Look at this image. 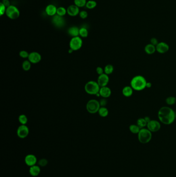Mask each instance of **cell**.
<instances>
[{"mask_svg": "<svg viewBox=\"0 0 176 177\" xmlns=\"http://www.w3.org/2000/svg\"><path fill=\"white\" fill-rule=\"evenodd\" d=\"M29 129L26 125H21L17 129V135L20 138H25L29 135Z\"/></svg>", "mask_w": 176, "mask_h": 177, "instance_id": "cell-9", "label": "cell"}, {"mask_svg": "<svg viewBox=\"0 0 176 177\" xmlns=\"http://www.w3.org/2000/svg\"><path fill=\"white\" fill-rule=\"evenodd\" d=\"M28 59L31 63L37 64L41 61V56L38 52H32L29 54Z\"/></svg>", "mask_w": 176, "mask_h": 177, "instance_id": "cell-14", "label": "cell"}, {"mask_svg": "<svg viewBox=\"0 0 176 177\" xmlns=\"http://www.w3.org/2000/svg\"><path fill=\"white\" fill-rule=\"evenodd\" d=\"M161 127V123L159 121L155 120H151L147 123V128L152 133L159 131Z\"/></svg>", "mask_w": 176, "mask_h": 177, "instance_id": "cell-8", "label": "cell"}, {"mask_svg": "<svg viewBox=\"0 0 176 177\" xmlns=\"http://www.w3.org/2000/svg\"><path fill=\"white\" fill-rule=\"evenodd\" d=\"M99 103L101 107H105V106H106V105L107 104V101L105 98H103L102 99L100 100Z\"/></svg>", "mask_w": 176, "mask_h": 177, "instance_id": "cell-37", "label": "cell"}, {"mask_svg": "<svg viewBox=\"0 0 176 177\" xmlns=\"http://www.w3.org/2000/svg\"><path fill=\"white\" fill-rule=\"evenodd\" d=\"M7 8L5 6V5L1 2L0 3V15L1 16H2L3 15H4L6 13Z\"/></svg>", "mask_w": 176, "mask_h": 177, "instance_id": "cell-33", "label": "cell"}, {"mask_svg": "<svg viewBox=\"0 0 176 177\" xmlns=\"http://www.w3.org/2000/svg\"><path fill=\"white\" fill-rule=\"evenodd\" d=\"M18 120H19L20 123L22 125H26V124L27 123V121H28L27 118L25 114L20 115Z\"/></svg>", "mask_w": 176, "mask_h": 177, "instance_id": "cell-32", "label": "cell"}, {"mask_svg": "<svg viewBox=\"0 0 176 177\" xmlns=\"http://www.w3.org/2000/svg\"><path fill=\"white\" fill-rule=\"evenodd\" d=\"M98 112L100 115V116L103 117V118L108 116L109 114V110L106 107H100Z\"/></svg>", "mask_w": 176, "mask_h": 177, "instance_id": "cell-23", "label": "cell"}, {"mask_svg": "<svg viewBox=\"0 0 176 177\" xmlns=\"http://www.w3.org/2000/svg\"><path fill=\"white\" fill-rule=\"evenodd\" d=\"M169 46L165 42H159L156 46V51L160 54H165L168 51Z\"/></svg>", "mask_w": 176, "mask_h": 177, "instance_id": "cell-13", "label": "cell"}, {"mask_svg": "<svg viewBox=\"0 0 176 177\" xmlns=\"http://www.w3.org/2000/svg\"><path fill=\"white\" fill-rule=\"evenodd\" d=\"M166 103L169 106H171L176 104V98L174 96H169L166 99Z\"/></svg>", "mask_w": 176, "mask_h": 177, "instance_id": "cell-31", "label": "cell"}, {"mask_svg": "<svg viewBox=\"0 0 176 177\" xmlns=\"http://www.w3.org/2000/svg\"><path fill=\"white\" fill-rule=\"evenodd\" d=\"M41 172V169L39 166L38 165H34L29 168V174L33 177H37L38 176Z\"/></svg>", "mask_w": 176, "mask_h": 177, "instance_id": "cell-18", "label": "cell"}, {"mask_svg": "<svg viewBox=\"0 0 176 177\" xmlns=\"http://www.w3.org/2000/svg\"><path fill=\"white\" fill-rule=\"evenodd\" d=\"M133 91L132 87L131 86H125L122 90V93L124 96L126 97H131L133 95Z\"/></svg>", "mask_w": 176, "mask_h": 177, "instance_id": "cell-19", "label": "cell"}, {"mask_svg": "<svg viewBox=\"0 0 176 177\" xmlns=\"http://www.w3.org/2000/svg\"><path fill=\"white\" fill-rule=\"evenodd\" d=\"M48 161L46 159H42L41 160H39V165L41 166H45L47 164Z\"/></svg>", "mask_w": 176, "mask_h": 177, "instance_id": "cell-38", "label": "cell"}, {"mask_svg": "<svg viewBox=\"0 0 176 177\" xmlns=\"http://www.w3.org/2000/svg\"><path fill=\"white\" fill-rule=\"evenodd\" d=\"M79 35L83 38H86L88 35V31L87 29L84 27H82L80 29Z\"/></svg>", "mask_w": 176, "mask_h": 177, "instance_id": "cell-28", "label": "cell"}, {"mask_svg": "<svg viewBox=\"0 0 176 177\" xmlns=\"http://www.w3.org/2000/svg\"><path fill=\"white\" fill-rule=\"evenodd\" d=\"M75 5L79 8H82L86 6L87 1L86 0H74Z\"/></svg>", "mask_w": 176, "mask_h": 177, "instance_id": "cell-29", "label": "cell"}, {"mask_svg": "<svg viewBox=\"0 0 176 177\" xmlns=\"http://www.w3.org/2000/svg\"><path fill=\"white\" fill-rule=\"evenodd\" d=\"M136 124L140 127V129H143V128H145L146 127H147V122L145 120L144 118H140L137 120V124Z\"/></svg>", "mask_w": 176, "mask_h": 177, "instance_id": "cell-24", "label": "cell"}, {"mask_svg": "<svg viewBox=\"0 0 176 177\" xmlns=\"http://www.w3.org/2000/svg\"><path fill=\"white\" fill-rule=\"evenodd\" d=\"M53 24L58 28H63L65 24V20L64 17L56 15L53 16L52 19Z\"/></svg>", "mask_w": 176, "mask_h": 177, "instance_id": "cell-10", "label": "cell"}, {"mask_svg": "<svg viewBox=\"0 0 176 177\" xmlns=\"http://www.w3.org/2000/svg\"><path fill=\"white\" fill-rule=\"evenodd\" d=\"M24 161L27 166H29V167L36 164L37 162V159L36 156L34 154H29L27 155L24 158Z\"/></svg>", "mask_w": 176, "mask_h": 177, "instance_id": "cell-12", "label": "cell"}, {"mask_svg": "<svg viewBox=\"0 0 176 177\" xmlns=\"http://www.w3.org/2000/svg\"><path fill=\"white\" fill-rule=\"evenodd\" d=\"M83 45V41L79 37H74L71 39L69 43L70 48L73 51H77L79 50Z\"/></svg>", "mask_w": 176, "mask_h": 177, "instance_id": "cell-7", "label": "cell"}, {"mask_svg": "<svg viewBox=\"0 0 176 177\" xmlns=\"http://www.w3.org/2000/svg\"><path fill=\"white\" fill-rule=\"evenodd\" d=\"M114 70V68L113 66L111 65V64H108L105 66V67L104 68V72L105 74H106V75H110L111 74L113 73Z\"/></svg>", "mask_w": 176, "mask_h": 177, "instance_id": "cell-25", "label": "cell"}, {"mask_svg": "<svg viewBox=\"0 0 176 177\" xmlns=\"http://www.w3.org/2000/svg\"><path fill=\"white\" fill-rule=\"evenodd\" d=\"M29 54L27 51L25 50H22V51H20L19 56H21L22 58H28Z\"/></svg>", "mask_w": 176, "mask_h": 177, "instance_id": "cell-34", "label": "cell"}, {"mask_svg": "<svg viewBox=\"0 0 176 177\" xmlns=\"http://www.w3.org/2000/svg\"><path fill=\"white\" fill-rule=\"evenodd\" d=\"M140 129L137 124H131L129 126V130L132 133L134 134H138Z\"/></svg>", "mask_w": 176, "mask_h": 177, "instance_id": "cell-22", "label": "cell"}, {"mask_svg": "<svg viewBox=\"0 0 176 177\" xmlns=\"http://www.w3.org/2000/svg\"><path fill=\"white\" fill-rule=\"evenodd\" d=\"M109 80L110 78L109 76L104 73L101 75H99L97 79V83H98L100 87H103L107 86V85L109 83Z\"/></svg>", "mask_w": 176, "mask_h": 177, "instance_id": "cell-11", "label": "cell"}, {"mask_svg": "<svg viewBox=\"0 0 176 177\" xmlns=\"http://www.w3.org/2000/svg\"><path fill=\"white\" fill-rule=\"evenodd\" d=\"M96 72L99 75H101L104 74V70L101 67H98L96 69Z\"/></svg>", "mask_w": 176, "mask_h": 177, "instance_id": "cell-39", "label": "cell"}, {"mask_svg": "<svg viewBox=\"0 0 176 177\" xmlns=\"http://www.w3.org/2000/svg\"><path fill=\"white\" fill-rule=\"evenodd\" d=\"M151 86H152L151 83L147 81V84H146V87L147 88H150V87H151Z\"/></svg>", "mask_w": 176, "mask_h": 177, "instance_id": "cell-41", "label": "cell"}, {"mask_svg": "<svg viewBox=\"0 0 176 177\" xmlns=\"http://www.w3.org/2000/svg\"><path fill=\"white\" fill-rule=\"evenodd\" d=\"M97 2L95 1L94 0H89L88 1H87L86 7L89 10H92L97 6Z\"/></svg>", "mask_w": 176, "mask_h": 177, "instance_id": "cell-26", "label": "cell"}, {"mask_svg": "<svg viewBox=\"0 0 176 177\" xmlns=\"http://www.w3.org/2000/svg\"><path fill=\"white\" fill-rule=\"evenodd\" d=\"M5 14L10 19L12 20L17 19L20 15L19 10L14 5H10L7 8Z\"/></svg>", "mask_w": 176, "mask_h": 177, "instance_id": "cell-6", "label": "cell"}, {"mask_svg": "<svg viewBox=\"0 0 176 177\" xmlns=\"http://www.w3.org/2000/svg\"><path fill=\"white\" fill-rule=\"evenodd\" d=\"M147 80L142 75L135 76L131 80L130 86L136 91H141L146 88Z\"/></svg>", "mask_w": 176, "mask_h": 177, "instance_id": "cell-2", "label": "cell"}, {"mask_svg": "<svg viewBox=\"0 0 176 177\" xmlns=\"http://www.w3.org/2000/svg\"><path fill=\"white\" fill-rule=\"evenodd\" d=\"M58 8L53 4H49L47 5L46 8V13L49 16H54L56 15Z\"/></svg>", "mask_w": 176, "mask_h": 177, "instance_id": "cell-16", "label": "cell"}, {"mask_svg": "<svg viewBox=\"0 0 176 177\" xmlns=\"http://www.w3.org/2000/svg\"><path fill=\"white\" fill-rule=\"evenodd\" d=\"M79 31H80V29H79L77 27L74 26L69 28V29L68 30V33L71 37H74L79 36Z\"/></svg>", "mask_w": 176, "mask_h": 177, "instance_id": "cell-20", "label": "cell"}, {"mask_svg": "<svg viewBox=\"0 0 176 177\" xmlns=\"http://www.w3.org/2000/svg\"><path fill=\"white\" fill-rule=\"evenodd\" d=\"M159 42L158 41V40L156 38H155V37H153V38L150 39V44H152V45H154L155 47H156L158 44H159Z\"/></svg>", "mask_w": 176, "mask_h": 177, "instance_id": "cell-36", "label": "cell"}, {"mask_svg": "<svg viewBox=\"0 0 176 177\" xmlns=\"http://www.w3.org/2000/svg\"><path fill=\"white\" fill-rule=\"evenodd\" d=\"M2 3L4 5H5L6 8H8V7L10 6V5H11L10 4V2L9 0H2Z\"/></svg>", "mask_w": 176, "mask_h": 177, "instance_id": "cell-40", "label": "cell"}, {"mask_svg": "<svg viewBox=\"0 0 176 177\" xmlns=\"http://www.w3.org/2000/svg\"><path fill=\"white\" fill-rule=\"evenodd\" d=\"M144 119H145V120L147 122V123L151 120V119H150V117H149V116H145V118H144Z\"/></svg>", "mask_w": 176, "mask_h": 177, "instance_id": "cell-42", "label": "cell"}, {"mask_svg": "<svg viewBox=\"0 0 176 177\" xmlns=\"http://www.w3.org/2000/svg\"></svg>", "mask_w": 176, "mask_h": 177, "instance_id": "cell-43", "label": "cell"}, {"mask_svg": "<svg viewBox=\"0 0 176 177\" xmlns=\"http://www.w3.org/2000/svg\"><path fill=\"white\" fill-rule=\"evenodd\" d=\"M100 107L101 106L100 103L96 100H89L86 104L87 112L92 114H94L98 112Z\"/></svg>", "mask_w": 176, "mask_h": 177, "instance_id": "cell-5", "label": "cell"}, {"mask_svg": "<svg viewBox=\"0 0 176 177\" xmlns=\"http://www.w3.org/2000/svg\"><path fill=\"white\" fill-rule=\"evenodd\" d=\"M67 14L68 15L71 17H75L77 15H79L80 9L77 6L74 5H71L67 9Z\"/></svg>", "mask_w": 176, "mask_h": 177, "instance_id": "cell-15", "label": "cell"}, {"mask_svg": "<svg viewBox=\"0 0 176 177\" xmlns=\"http://www.w3.org/2000/svg\"><path fill=\"white\" fill-rule=\"evenodd\" d=\"M145 52L148 54H152L155 53L156 51V47L151 44H147L145 47Z\"/></svg>", "mask_w": 176, "mask_h": 177, "instance_id": "cell-21", "label": "cell"}, {"mask_svg": "<svg viewBox=\"0 0 176 177\" xmlns=\"http://www.w3.org/2000/svg\"><path fill=\"white\" fill-rule=\"evenodd\" d=\"M79 16H80L81 18H82L83 19H84L88 17V13L86 11L82 10L81 12H80V13H79Z\"/></svg>", "mask_w": 176, "mask_h": 177, "instance_id": "cell-35", "label": "cell"}, {"mask_svg": "<svg viewBox=\"0 0 176 177\" xmlns=\"http://www.w3.org/2000/svg\"><path fill=\"white\" fill-rule=\"evenodd\" d=\"M152 132L147 129L143 128L140 129L138 134V139L140 143L146 144L149 143L152 139Z\"/></svg>", "mask_w": 176, "mask_h": 177, "instance_id": "cell-3", "label": "cell"}, {"mask_svg": "<svg viewBox=\"0 0 176 177\" xmlns=\"http://www.w3.org/2000/svg\"><path fill=\"white\" fill-rule=\"evenodd\" d=\"M66 14H67V11L65 8L64 7H59L58 8L56 15L60 16L62 17H64V16L66 15Z\"/></svg>", "mask_w": 176, "mask_h": 177, "instance_id": "cell-27", "label": "cell"}, {"mask_svg": "<svg viewBox=\"0 0 176 177\" xmlns=\"http://www.w3.org/2000/svg\"><path fill=\"white\" fill-rule=\"evenodd\" d=\"M100 95L103 98H108L110 97L112 94L111 89L110 87H100V91H99Z\"/></svg>", "mask_w": 176, "mask_h": 177, "instance_id": "cell-17", "label": "cell"}, {"mask_svg": "<svg viewBox=\"0 0 176 177\" xmlns=\"http://www.w3.org/2000/svg\"><path fill=\"white\" fill-rule=\"evenodd\" d=\"M22 68L25 71H28L31 68V63L29 60H25L22 63Z\"/></svg>", "mask_w": 176, "mask_h": 177, "instance_id": "cell-30", "label": "cell"}, {"mask_svg": "<svg viewBox=\"0 0 176 177\" xmlns=\"http://www.w3.org/2000/svg\"><path fill=\"white\" fill-rule=\"evenodd\" d=\"M84 89L85 92L87 94L96 95L99 93L100 87L97 82L94 81H89L86 83Z\"/></svg>", "mask_w": 176, "mask_h": 177, "instance_id": "cell-4", "label": "cell"}, {"mask_svg": "<svg viewBox=\"0 0 176 177\" xmlns=\"http://www.w3.org/2000/svg\"><path fill=\"white\" fill-rule=\"evenodd\" d=\"M158 116L160 122L165 125H170L176 119V112L168 106L162 107L158 111Z\"/></svg>", "mask_w": 176, "mask_h": 177, "instance_id": "cell-1", "label": "cell"}]
</instances>
